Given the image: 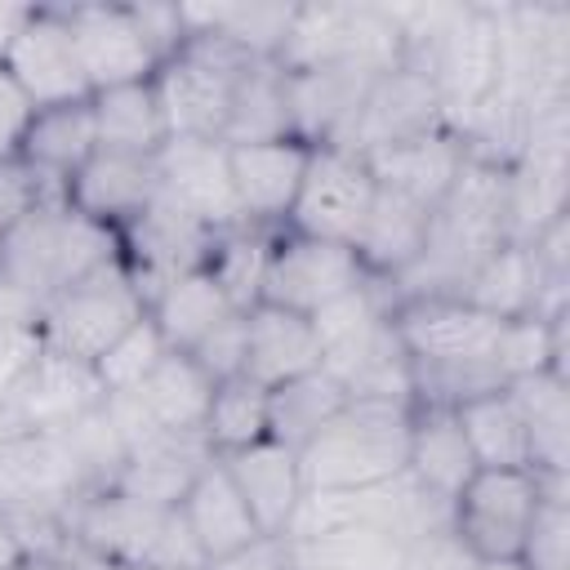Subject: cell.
<instances>
[{
    "instance_id": "cell-1",
    "label": "cell",
    "mask_w": 570,
    "mask_h": 570,
    "mask_svg": "<svg viewBox=\"0 0 570 570\" xmlns=\"http://www.w3.org/2000/svg\"><path fill=\"white\" fill-rule=\"evenodd\" d=\"M116 258V232L89 223L67 196H40L0 240V321L40 325L58 294Z\"/></svg>"
},
{
    "instance_id": "cell-2",
    "label": "cell",
    "mask_w": 570,
    "mask_h": 570,
    "mask_svg": "<svg viewBox=\"0 0 570 570\" xmlns=\"http://www.w3.org/2000/svg\"><path fill=\"white\" fill-rule=\"evenodd\" d=\"M410 401L352 396L303 450V490H361L405 472Z\"/></svg>"
},
{
    "instance_id": "cell-3",
    "label": "cell",
    "mask_w": 570,
    "mask_h": 570,
    "mask_svg": "<svg viewBox=\"0 0 570 570\" xmlns=\"http://www.w3.org/2000/svg\"><path fill=\"white\" fill-rule=\"evenodd\" d=\"M76 552L85 561L165 570V566H205L178 508L142 503L116 485H98L71 499L67 508Z\"/></svg>"
},
{
    "instance_id": "cell-4",
    "label": "cell",
    "mask_w": 570,
    "mask_h": 570,
    "mask_svg": "<svg viewBox=\"0 0 570 570\" xmlns=\"http://www.w3.org/2000/svg\"><path fill=\"white\" fill-rule=\"evenodd\" d=\"M392 338L401 356L410 361V374H450V370H476L494 374V347L503 334V321L472 307L459 294H414L392 298L387 307Z\"/></svg>"
},
{
    "instance_id": "cell-5",
    "label": "cell",
    "mask_w": 570,
    "mask_h": 570,
    "mask_svg": "<svg viewBox=\"0 0 570 570\" xmlns=\"http://www.w3.org/2000/svg\"><path fill=\"white\" fill-rule=\"evenodd\" d=\"M249 53L227 45L223 36H187L160 67H156V94L169 120V138H218L236 98L240 76L249 71Z\"/></svg>"
},
{
    "instance_id": "cell-6",
    "label": "cell",
    "mask_w": 570,
    "mask_h": 570,
    "mask_svg": "<svg viewBox=\"0 0 570 570\" xmlns=\"http://www.w3.org/2000/svg\"><path fill=\"white\" fill-rule=\"evenodd\" d=\"M539 503V468H476L450 499V534L472 561L521 557Z\"/></svg>"
},
{
    "instance_id": "cell-7",
    "label": "cell",
    "mask_w": 570,
    "mask_h": 570,
    "mask_svg": "<svg viewBox=\"0 0 570 570\" xmlns=\"http://www.w3.org/2000/svg\"><path fill=\"white\" fill-rule=\"evenodd\" d=\"M142 316H147V294L129 276L125 258H116V263L89 272L85 281H76L67 294H58L40 312V338L53 352L98 361Z\"/></svg>"
},
{
    "instance_id": "cell-8",
    "label": "cell",
    "mask_w": 570,
    "mask_h": 570,
    "mask_svg": "<svg viewBox=\"0 0 570 570\" xmlns=\"http://www.w3.org/2000/svg\"><path fill=\"white\" fill-rule=\"evenodd\" d=\"M374 196H379V183L361 151H352L343 142H316L285 227L316 236V240L356 245Z\"/></svg>"
},
{
    "instance_id": "cell-9",
    "label": "cell",
    "mask_w": 570,
    "mask_h": 570,
    "mask_svg": "<svg viewBox=\"0 0 570 570\" xmlns=\"http://www.w3.org/2000/svg\"><path fill=\"white\" fill-rule=\"evenodd\" d=\"M361 281H365V267L352 245H334V240H316V236L276 227L258 303H272V307L298 312V316H316L334 298L352 294Z\"/></svg>"
},
{
    "instance_id": "cell-10",
    "label": "cell",
    "mask_w": 570,
    "mask_h": 570,
    "mask_svg": "<svg viewBox=\"0 0 570 570\" xmlns=\"http://www.w3.org/2000/svg\"><path fill=\"white\" fill-rule=\"evenodd\" d=\"M209 396H214V379L187 352H169L134 392L107 396L102 410L129 450L151 432H200Z\"/></svg>"
},
{
    "instance_id": "cell-11",
    "label": "cell",
    "mask_w": 570,
    "mask_h": 570,
    "mask_svg": "<svg viewBox=\"0 0 570 570\" xmlns=\"http://www.w3.org/2000/svg\"><path fill=\"white\" fill-rule=\"evenodd\" d=\"M89 94L98 89H116V85H134V80H151L160 67V53L151 45V36L138 22L134 0H107V4H62Z\"/></svg>"
},
{
    "instance_id": "cell-12",
    "label": "cell",
    "mask_w": 570,
    "mask_h": 570,
    "mask_svg": "<svg viewBox=\"0 0 570 570\" xmlns=\"http://www.w3.org/2000/svg\"><path fill=\"white\" fill-rule=\"evenodd\" d=\"M156 169H160V196L187 218H196L205 232L218 236V232L245 227L236 191H232V174H227V142L169 138L156 151Z\"/></svg>"
},
{
    "instance_id": "cell-13",
    "label": "cell",
    "mask_w": 570,
    "mask_h": 570,
    "mask_svg": "<svg viewBox=\"0 0 570 570\" xmlns=\"http://www.w3.org/2000/svg\"><path fill=\"white\" fill-rule=\"evenodd\" d=\"M18 89L36 102V107H58V102H76L89 98V80L67 27L62 4H36V13L27 18L22 36L9 45L4 62H0Z\"/></svg>"
},
{
    "instance_id": "cell-14",
    "label": "cell",
    "mask_w": 570,
    "mask_h": 570,
    "mask_svg": "<svg viewBox=\"0 0 570 570\" xmlns=\"http://www.w3.org/2000/svg\"><path fill=\"white\" fill-rule=\"evenodd\" d=\"M312 160V142L303 138H267V142H236L227 147V174L240 205L245 227H285L294 196L303 187Z\"/></svg>"
},
{
    "instance_id": "cell-15",
    "label": "cell",
    "mask_w": 570,
    "mask_h": 570,
    "mask_svg": "<svg viewBox=\"0 0 570 570\" xmlns=\"http://www.w3.org/2000/svg\"><path fill=\"white\" fill-rule=\"evenodd\" d=\"M156 196H160L156 156H129L107 147H98L67 183V205L116 236H125L156 205Z\"/></svg>"
},
{
    "instance_id": "cell-16",
    "label": "cell",
    "mask_w": 570,
    "mask_h": 570,
    "mask_svg": "<svg viewBox=\"0 0 570 570\" xmlns=\"http://www.w3.org/2000/svg\"><path fill=\"white\" fill-rule=\"evenodd\" d=\"M436 125H450V120H445V107H441V94H436L432 76L401 62L396 71H383L365 89L343 147L374 151L383 142H396V138H410V134H423V129H436Z\"/></svg>"
},
{
    "instance_id": "cell-17",
    "label": "cell",
    "mask_w": 570,
    "mask_h": 570,
    "mask_svg": "<svg viewBox=\"0 0 570 570\" xmlns=\"http://www.w3.org/2000/svg\"><path fill=\"white\" fill-rule=\"evenodd\" d=\"M374 183L387 191H401L428 209H436L445 200V191L454 187L463 160H468V142L454 125H436L396 142H383L374 151H361Z\"/></svg>"
},
{
    "instance_id": "cell-18",
    "label": "cell",
    "mask_w": 570,
    "mask_h": 570,
    "mask_svg": "<svg viewBox=\"0 0 570 570\" xmlns=\"http://www.w3.org/2000/svg\"><path fill=\"white\" fill-rule=\"evenodd\" d=\"M13 405L31 432L58 436V432H71L76 423H85L89 414H98L107 405V387H102L94 361L45 347L40 361L31 365V374L22 379Z\"/></svg>"
},
{
    "instance_id": "cell-19",
    "label": "cell",
    "mask_w": 570,
    "mask_h": 570,
    "mask_svg": "<svg viewBox=\"0 0 570 570\" xmlns=\"http://www.w3.org/2000/svg\"><path fill=\"white\" fill-rule=\"evenodd\" d=\"M218 454L209 450L205 432H151L138 445L125 450L111 485L142 499V503H160V508H178L183 494L191 490V481L205 472V463H214Z\"/></svg>"
},
{
    "instance_id": "cell-20",
    "label": "cell",
    "mask_w": 570,
    "mask_h": 570,
    "mask_svg": "<svg viewBox=\"0 0 570 570\" xmlns=\"http://www.w3.org/2000/svg\"><path fill=\"white\" fill-rule=\"evenodd\" d=\"M94 151H98L94 107H89V98H76V102H58V107H36V116L22 134V147H18V165L45 191L67 196V183Z\"/></svg>"
},
{
    "instance_id": "cell-21",
    "label": "cell",
    "mask_w": 570,
    "mask_h": 570,
    "mask_svg": "<svg viewBox=\"0 0 570 570\" xmlns=\"http://www.w3.org/2000/svg\"><path fill=\"white\" fill-rule=\"evenodd\" d=\"M178 512H183V525H187V534H191V543H196L205 566L227 561V557H236V552H245L249 543L263 539V530H258L249 503L240 499L236 481L227 476L223 459L205 463V472L183 494Z\"/></svg>"
},
{
    "instance_id": "cell-22",
    "label": "cell",
    "mask_w": 570,
    "mask_h": 570,
    "mask_svg": "<svg viewBox=\"0 0 570 570\" xmlns=\"http://www.w3.org/2000/svg\"><path fill=\"white\" fill-rule=\"evenodd\" d=\"M321 370V343L312 330V316L254 303L245 307V379L276 392L303 374Z\"/></svg>"
},
{
    "instance_id": "cell-23",
    "label": "cell",
    "mask_w": 570,
    "mask_h": 570,
    "mask_svg": "<svg viewBox=\"0 0 570 570\" xmlns=\"http://www.w3.org/2000/svg\"><path fill=\"white\" fill-rule=\"evenodd\" d=\"M227 476L236 481L240 499L249 503L254 521L263 534H285L298 503H303V472H298V454L281 441H258V445H245V450H232V454H218Z\"/></svg>"
},
{
    "instance_id": "cell-24",
    "label": "cell",
    "mask_w": 570,
    "mask_h": 570,
    "mask_svg": "<svg viewBox=\"0 0 570 570\" xmlns=\"http://www.w3.org/2000/svg\"><path fill=\"white\" fill-rule=\"evenodd\" d=\"M476 472L472 450L463 441V428L450 405H410V450H405V476L428 490L432 499L450 503L463 481Z\"/></svg>"
},
{
    "instance_id": "cell-25",
    "label": "cell",
    "mask_w": 570,
    "mask_h": 570,
    "mask_svg": "<svg viewBox=\"0 0 570 570\" xmlns=\"http://www.w3.org/2000/svg\"><path fill=\"white\" fill-rule=\"evenodd\" d=\"M236 312L240 307L227 298V289L218 285V276L205 263L178 272L174 281H165L156 289V298L147 303V316L160 330V338L169 343V352H191L205 334H214Z\"/></svg>"
},
{
    "instance_id": "cell-26",
    "label": "cell",
    "mask_w": 570,
    "mask_h": 570,
    "mask_svg": "<svg viewBox=\"0 0 570 570\" xmlns=\"http://www.w3.org/2000/svg\"><path fill=\"white\" fill-rule=\"evenodd\" d=\"M428 227H432V209L401 196V191H387L379 187L374 205H370V218L356 236V258L365 267V276L374 281H396L419 254H423V240H428Z\"/></svg>"
},
{
    "instance_id": "cell-27",
    "label": "cell",
    "mask_w": 570,
    "mask_h": 570,
    "mask_svg": "<svg viewBox=\"0 0 570 570\" xmlns=\"http://www.w3.org/2000/svg\"><path fill=\"white\" fill-rule=\"evenodd\" d=\"M89 107H94V125H98V147H107V151L156 156L169 142V120H165V107L156 94V76L116 85V89H98V94H89Z\"/></svg>"
},
{
    "instance_id": "cell-28",
    "label": "cell",
    "mask_w": 570,
    "mask_h": 570,
    "mask_svg": "<svg viewBox=\"0 0 570 570\" xmlns=\"http://www.w3.org/2000/svg\"><path fill=\"white\" fill-rule=\"evenodd\" d=\"M454 419L463 428V441H468L476 468H534L530 432H525L521 410L508 396V387H490V392L459 401Z\"/></svg>"
},
{
    "instance_id": "cell-29",
    "label": "cell",
    "mask_w": 570,
    "mask_h": 570,
    "mask_svg": "<svg viewBox=\"0 0 570 570\" xmlns=\"http://www.w3.org/2000/svg\"><path fill=\"white\" fill-rule=\"evenodd\" d=\"M267 138H298L294 134V116H289V76L276 58H258L249 62V71L236 85L227 125H223V142H267Z\"/></svg>"
},
{
    "instance_id": "cell-30",
    "label": "cell",
    "mask_w": 570,
    "mask_h": 570,
    "mask_svg": "<svg viewBox=\"0 0 570 570\" xmlns=\"http://www.w3.org/2000/svg\"><path fill=\"white\" fill-rule=\"evenodd\" d=\"M508 396L521 410V423L530 432V450H534V468L539 472H566L570 463V392H566V374L557 370H534L525 379L503 383Z\"/></svg>"
},
{
    "instance_id": "cell-31",
    "label": "cell",
    "mask_w": 570,
    "mask_h": 570,
    "mask_svg": "<svg viewBox=\"0 0 570 570\" xmlns=\"http://www.w3.org/2000/svg\"><path fill=\"white\" fill-rule=\"evenodd\" d=\"M285 543L294 570H405V552H410L405 539L370 525H338Z\"/></svg>"
},
{
    "instance_id": "cell-32",
    "label": "cell",
    "mask_w": 570,
    "mask_h": 570,
    "mask_svg": "<svg viewBox=\"0 0 570 570\" xmlns=\"http://www.w3.org/2000/svg\"><path fill=\"white\" fill-rule=\"evenodd\" d=\"M187 36H223L249 58H276L294 18V4H178Z\"/></svg>"
},
{
    "instance_id": "cell-33",
    "label": "cell",
    "mask_w": 570,
    "mask_h": 570,
    "mask_svg": "<svg viewBox=\"0 0 570 570\" xmlns=\"http://www.w3.org/2000/svg\"><path fill=\"white\" fill-rule=\"evenodd\" d=\"M200 432H205L214 454H232V450L267 441L272 436V392L258 387L245 374L214 383V396H209Z\"/></svg>"
},
{
    "instance_id": "cell-34",
    "label": "cell",
    "mask_w": 570,
    "mask_h": 570,
    "mask_svg": "<svg viewBox=\"0 0 570 570\" xmlns=\"http://www.w3.org/2000/svg\"><path fill=\"white\" fill-rule=\"evenodd\" d=\"M347 401H352L347 387L325 370H312V374L276 387L272 392V441L289 445L298 454Z\"/></svg>"
},
{
    "instance_id": "cell-35",
    "label": "cell",
    "mask_w": 570,
    "mask_h": 570,
    "mask_svg": "<svg viewBox=\"0 0 570 570\" xmlns=\"http://www.w3.org/2000/svg\"><path fill=\"white\" fill-rule=\"evenodd\" d=\"M272 236L276 232H267V227H232V232H218L214 245H209V254H205V267L218 276V285L227 289V298L240 312L258 303Z\"/></svg>"
},
{
    "instance_id": "cell-36",
    "label": "cell",
    "mask_w": 570,
    "mask_h": 570,
    "mask_svg": "<svg viewBox=\"0 0 570 570\" xmlns=\"http://www.w3.org/2000/svg\"><path fill=\"white\" fill-rule=\"evenodd\" d=\"M543 476V503L530 521V534L521 543L525 570H570V499H566V472H539Z\"/></svg>"
},
{
    "instance_id": "cell-37",
    "label": "cell",
    "mask_w": 570,
    "mask_h": 570,
    "mask_svg": "<svg viewBox=\"0 0 570 570\" xmlns=\"http://www.w3.org/2000/svg\"><path fill=\"white\" fill-rule=\"evenodd\" d=\"M165 356H169V343L160 338V330L151 325V316H142L138 325H129V330L94 361V370H98L107 396H116V392H134Z\"/></svg>"
},
{
    "instance_id": "cell-38",
    "label": "cell",
    "mask_w": 570,
    "mask_h": 570,
    "mask_svg": "<svg viewBox=\"0 0 570 570\" xmlns=\"http://www.w3.org/2000/svg\"><path fill=\"white\" fill-rule=\"evenodd\" d=\"M45 338L40 325H18V321H0V405L18 396L22 379L31 374V365L40 361Z\"/></svg>"
},
{
    "instance_id": "cell-39",
    "label": "cell",
    "mask_w": 570,
    "mask_h": 570,
    "mask_svg": "<svg viewBox=\"0 0 570 570\" xmlns=\"http://www.w3.org/2000/svg\"><path fill=\"white\" fill-rule=\"evenodd\" d=\"M187 356H191L214 383L236 379V374L245 370V312L227 316V321H223L214 334H205Z\"/></svg>"
},
{
    "instance_id": "cell-40",
    "label": "cell",
    "mask_w": 570,
    "mask_h": 570,
    "mask_svg": "<svg viewBox=\"0 0 570 570\" xmlns=\"http://www.w3.org/2000/svg\"><path fill=\"white\" fill-rule=\"evenodd\" d=\"M31 116H36V102L0 67V165H13L18 160V147H22V134H27Z\"/></svg>"
},
{
    "instance_id": "cell-41",
    "label": "cell",
    "mask_w": 570,
    "mask_h": 570,
    "mask_svg": "<svg viewBox=\"0 0 570 570\" xmlns=\"http://www.w3.org/2000/svg\"><path fill=\"white\" fill-rule=\"evenodd\" d=\"M40 196H58V191H45L18 160H13V165H0V240H4V232H9Z\"/></svg>"
},
{
    "instance_id": "cell-42",
    "label": "cell",
    "mask_w": 570,
    "mask_h": 570,
    "mask_svg": "<svg viewBox=\"0 0 570 570\" xmlns=\"http://www.w3.org/2000/svg\"><path fill=\"white\" fill-rule=\"evenodd\" d=\"M405 570H472V557L454 543L450 530H436V534H423L410 543Z\"/></svg>"
},
{
    "instance_id": "cell-43",
    "label": "cell",
    "mask_w": 570,
    "mask_h": 570,
    "mask_svg": "<svg viewBox=\"0 0 570 570\" xmlns=\"http://www.w3.org/2000/svg\"><path fill=\"white\" fill-rule=\"evenodd\" d=\"M205 570H294V557H289V543L285 534H263L258 543H249L245 552L227 557V561H214Z\"/></svg>"
},
{
    "instance_id": "cell-44",
    "label": "cell",
    "mask_w": 570,
    "mask_h": 570,
    "mask_svg": "<svg viewBox=\"0 0 570 570\" xmlns=\"http://www.w3.org/2000/svg\"><path fill=\"white\" fill-rule=\"evenodd\" d=\"M36 13V4H13V0H0V62H4V53H9V45L22 36V27H27V18Z\"/></svg>"
},
{
    "instance_id": "cell-45",
    "label": "cell",
    "mask_w": 570,
    "mask_h": 570,
    "mask_svg": "<svg viewBox=\"0 0 570 570\" xmlns=\"http://www.w3.org/2000/svg\"><path fill=\"white\" fill-rule=\"evenodd\" d=\"M13 570H89V561H80V557H22Z\"/></svg>"
},
{
    "instance_id": "cell-46",
    "label": "cell",
    "mask_w": 570,
    "mask_h": 570,
    "mask_svg": "<svg viewBox=\"0 0 570 570\" xmlns=\"http://www.w3.org/2000/svg\"><path fill=\"white\" fill-rule=\"evenodd\" d=\"M472 570H525L517 557H503V561H472Z\"/></svg>"
},
{
    "instance_id": "cell-47",
    "label": "cell",
    "mask_w": 570,
    "mask_h": 570,
    "mask_svg": "<svg viewBox=\"0 0 570 570\" xmlns=\"http://www.w3.org/2000/svg\"><path fill=\"white\" fill-rule=\"evenodd\" d=\"M89 570H129V566H107V561H89Z\"/></svg>"
},
{
    "instance_id": "cell-48",
    "label": "cell",
    "mask_w": 570,
    "mask_h": 570,
    "mask_svg": "<svg viewBox=\"0 0 570 570\" xmlns=\"http://www.w3.org/2000/svg\"><path fill=\"white\" fill-rule=\"evenodd\" d=\"M165 570H205V566H165Z\"/></svg>"
}]
</instances>
